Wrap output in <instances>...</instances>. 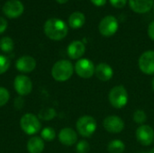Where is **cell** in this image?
I'll use <instances>...</instances> for the list:
<instances>
[{
  "mask_svg": "<svg viewBox=\"0 0 154 153\" xmlns=\"http://www.w3.org/2000/svg\"><path fill=\"white\" fill-rule=\"evenodd\" d=\"M43 29L46 36L53 41H60L64 39L69 32L66 23L59 18L48 19L44 23Z\"/></svg>",
  "mask_w": 154,
  "mask_h": 153,
  "instance_id": "1",
  "label": "cell"
},
{
  "mask_svg": "<svg viewBox=\"0 0 154 153\" xmlns=\"http://www.w3.org/2000/svg\"><path fill=\"white\" fill-rule=\"evenodd\" d=\"M74 72V66L68 60H58L51 69V76L58 82H65L69 80Z\"/></svg>",
  "mask_w": 154,
  "mask_h": 153,
  "instance_id": "2",
  "label": "cell"
},
{
  "mask_svg": "<svg viewBox=\"0 0 154 153\" xmlns=\"http://www.w3.org/2000/svg\"><path fill=\"white\" fill-rule=\"evenodd\" d=\"M108 101L110 105L116 109L125 107L128 102V92L126 88L122 85L115 86L109 91Z\"/></svg>",
  "mask_w": 154,
  "mask_h": 153,
  "instance_id": "3",
  "label": "cell"
},
{
  "mask_svg": "<svg viewBox=\"0 0 154 153\" xmlns=\"http://www.w3.org/2000/svg\"><path fill=\"white\" fill-rule=\"evenodd\" d=\"M76 128L78 133L85 138H88L92 136L97 128V124L96 119L91 115H83L79 118L76 124Z\"/></svg>",
  "mask_w": 154,
  "mask_h": 153,
  "instance_id": "4",
  "label": "cell"
},
{
  "mask_svg": "<svg viewBox=\"0 0 154 153\" xmlns=\"http://www.w3.org/2000/svg\"><path fill=\"white\" fill-rule=\"evenodd\" d=\"M20 126L22 130L28 135H33L37 133L42 128L39 118L33 114L23 115L20 120Z\"/></svg>",
  "mask_w": 154,
  "mask_h": 153,
  "instance_id": "5",
  "label": "cell"
},
{
  "mask_svg": "<svg viewBox=\"0 0 154 153\" xmlns=\"http://www.w3.org/2000/svg\"><path fill=\"white\" fill-rule=\"evenodd\" d=\"M96 66L88 59H79L74 67L77 75L82 78H89L95 75Z\"/></svg>",
  "mask_w": 154,
  "mask_h": 153,
  "instance_id": "6",
  "label": "cell"
},
{
  "mask_svg": "<svg viewBox=\"0 0 154 153\" xmlns=\"http://www.w3.org/2000/svg\"><path fill=\"white\" fill-rule=\"evenodd\" d=\"M99 32L105 37L113 36L118 30L117 19L113 15H106L104 17L98 25Z\"/></svg>",
  "mask_w": 154,
  "mask_h": 153,
  "instance_id": "7",
  "label": "cell"
},
{
  "mask_svg": "<svg viewBox=\"0 0 154 153\" xmlns=\"http://www.w3.org/2000/svg\"><path fill=\"white\" fill-rule=\"evenodd\" d=\"M103 126L107 133H120L125 129V122L118 115H108L103 121Z\"/></svg>",
  "mask_w": 154,
  "mask_h": 153,
  "instance_id": "8",
  "label": "cell"
},
{
  "mask_svg": "<svg viewBox=\"0 0 154 153\" xmlns=\"http://www.w3.org/2000/svg\"><path fill=\"white\" fill-rule=\"evenodd\" d=\"M140 70L145 75H154V50L144 51L138 60Z\"/></svg>",
  "mask_w": 154,
  "mask_h": 153,
  "instance_id": "9",
  "label": "cell"
},
{
  "mask_svg": "<svg viewBox=\"0 0 154 153\" xmlns=\"http://www.w3.org/2000/svg\"><path fill=\"white\" fill-rule=\"evenodd\" d=\"M137 142L143 146H150L154 142V130L147 124L140 125L135 133Z\"/></svg>",
  "mask_w": 154,
  "mask_h": 153,
  "instance_id": "10",
  "label": "cell"
},
{
  "mask_svg": "<svg viewBox=\"0 0 154 153\" xmlns=\"http://www.w3.org/2000/svg\"><path fill=\"white\" fill-rule=\"evenodd\" d=\"M14 87L18 95L23 96H27L32 92V83L27 76L18 75L14 80Z\"/></svg>",
  "mask_w": 154,
  "mask_h": 153,
  "instance_id": "11",
  "label": "cell"
},
{
  "mask_svg": "<svg viewBox=\"0 0 154 153\" xmlns=\"http://www.w3.org/2000/svg\"><path fill=\"white\" fill-rule=\"evenodd\" d=\"M24 7L19 0H8L3 6V13L8 18H17L23 13Z\"/></svg>",
  "mask_w": 154,
  "mask_h": 153,
  "instance_id": "12",
  "label": "cell"
},
{
  "mask_svg": "<svg viewBox=\"0 0 154 153\" xmlns=\"http://www.w3.org/2000/svg\"><path fill=\"white\" fill-rule=\"evenodd\" d=\"M95 75L100 81L107 82L113 78L114 69L109 64L106 62H101L96 66Z\"/></svg>",
  "mask_w": 154,
  "mask_h": 153,
  "instance_id": "13",
  "label": "cell"
},
{
  "mask_svg": "<svg viewBox=\"0 0 154 153\" xmlns=\"http://www.w3.org/2000/svg\"><path fill=\"white\" fill-rule=\"evenodd\" d=\"M15 67L18 71L23 73H29L34 70L36 68V60L28 55L19 58L15 63Z\"/></svg>",
  "mask_w": 154,
  "mask_h": 153,
  "instance_id": "14",
  "label": "cell"
},
{
  "mask_svg": "<svg viewBox=\"0 0 154 153\" xmlns=\"http://www.w3.org/2000/svg\"><path fill=\"white\" fill-rule=\"evenodd\" d=\"M59 141L65 146H72L78 141V134L72 128H63L59 133Z\"/></svg>",
  "mask_w": 154,
  "mask_h": 153,
  "instance_id": "15",
  "label": "cell"
},
{
  "mask_svg": "<svg viewBox=\"0 0 154 153\" xmlns=\"http://www.w3.org/2000/svg\"><path fill=\"white\" fill-rule=\"evenodd\" d=\"M86 47L85 44L80 41H72L67 49V52L69 57L71 60H79L85 53Z\"/></svg>",
  "mask_w": 154,
  "mask_h": 153,
  "instance_id": "16",
  "label": "cell"
},
{
  "mask_svg": "<svg viewBox=\"0 0 154 153\" xmlns=\"http://www.w3.org/2000/svg\"><path fill=\"white\" fill-rule=\"evenodd\" d=\"M154 0H129L131 9L137 14H145L153 6Z\"/></svg>",
  "mask_w": 154,
  "mask_h": 153,
  "instance_id": "17",
  "label": "cell"
},
{
  "mask_svg": "<svg viewBox=\"0 0 154 153\" xmlns=\"http://www.w3.org/2000/svg\"><path fill=\"white\" fill-rule=\"evenodd\" d=\"M27 150L30 153H42L44 150V142L42 138L34 136L29 139Z\"/></svg>",
  "mask_w": 154,
  "mask_h": 153,
  "instance_id": "18",
  "label": "cell"
},
{
  "mask_svg": "<svg viewBox=\"0 0 154 153\" xmlns=\"http://www.w3.org/2000/svg\"><path fill=\"white\" fill-rule=\"evenodd\" d=\"M86 21V17L84 14L81 12H74L69 17V25L72 29H79L81 28Z\"/></svg>",
  "mask_w": 154,
  "mask_h": 153,
  "instance_id": "19",
  "label": "cell"
},
{
  "mask_svg": "<svg viewBox=\"0 0 154 153\" xmlns=\"http://www.w3.org/2000/svg\"><path fill=\"white\" fill-rule=\"evenodd\" d=\"M125 150V145L121 140H113L107 145L109 153H123Z\"/></svg>",
  "mask_w": 154,
  "mask_h": 153,
  "instance_id": "20",
  "label": "cell"
},
{
  "mask_svg": "<svg viewBox=\"0 0 154 153\" xmlns=\"http://www.w3.org/2000/svg\"><path fill=\"white\" fill-rule=\"evenodd\" d=\"M0 49L4 52H11L14 49V41L10 37H3L0 40Z\"/></svg>",
  "mask_w": 154,
  "mask_h": 153,
  "instance_id": "21",
  "label": "cell"
},
{
  "mask_svg": "<svg viewBox=\"0 0 154 153\" xmlns=\"http://www.w3.org/2000/svg\"><path fill=\"white\" fill-rule=\"evenodd\" d=\"M39 118L44 121L52 120L56 116V111L54 108H44L39 112Z\"/></svg>",
  "mask_w": 154,
  "mask_h": 153,
  "instance_id": "22",
  "label": "cell"
},
{
  "mask_svg": "<svg viewBox=\"0 0 154 153\" xmlns=\"http://www.w3.org/2000/svg\"><path fill=\"white\" fill-rule=\"evenodd\" d=\"M133 119H134V121L137 124L143 125V124H144L145 122L147 121V115H146V113H145L143 110L138 109V110H136V111L134 113V115H133Z\"/></svg>",
  "mask_w": 154,
  "mask_h": 153,
  "instance_id": "23",
  "label": "cell"
},
{
  "mask_svg": "<svg viewBox=\"0 0 154 153\" xmlns=\"http://www.w3.org/2000/svg\"><path fill=\"white\" fill-rule=\"evenodd\" d=\"M41 135H42V140L47 141V142H51L56 137V132L52 127H45L42 129Z\"/></svg>",
  "mask_w": 154,
  "mask_h": 153,
  "instance_id": "24",
  "label": "cell"
},
{
  "mask_svg": "<svg viewBox=\"0 0 154 153\" xmlns=\"http://www.w3.org/2000/svg\"><path fill=\"white\" fill-rule=\"evenodd\" d=\"M76 151L78 153H88L90 151L89 143L85 140L79 141L76 145Z\"/></svg>",
  "mask_w": 154,
  "mask_h": 153,
  "instance_id": "25",
  "label": "cell"
},
{
  "mask_svg": "<svg viewBox=\"0 0 154 153\" xmlns=\"http://www.w3.org/2000/svg\"><path fill=\"white\" fill-rule=\"evenodd\" d=\"M10 67V60L7 57L0 55V75L7 71Z\"/></svg>",
  "mask_w": 154,
  "mask_h": 153,
  "instance_id": "26",
  "label": "cell"
},
{
  "mask_svg": "<svg viewBox=\"0 0 154 153\" xmlns=\"http://www.w3.org/2000/svg\"><path fill=\"white\" fill-rule=\"evenodd\" d=\"M9 98H10L9 91L5 87H0V106H5L9 101Z\"/></svg>",
  "mask_w": 154,
  "mask_h": 153,
  "instance_id": "27",
  "label": "cell"
},
{
  "mask_svg": "<svg viewBox=\"0 0 154 153\" xmlns=\"http://www.w3.org/2000/svg\"><path fill=\"white\" fill-rule=\"evenodd\" d=\"M111 5L116 8H123L125 5L127 0H109Z\"/></svg>",
  "mask_w": 154,
  "mask_h": 153,
  "instance_id": "28",
  "label": "cell"
},
{
  "mask_svg": "<svg viewBox=\"0 0 154 153\" xmlns=\"http://www.w3.org/2000/svg\"><path fill=\"white\" fill-rule=\"evenodd\" d=\"M7 21L4 17H0V34L5 32L7 28Z\"/></svg>",
  "mask_w": 154,
  "mask_h": 153,
  "instance_id": "29",
  "label": "cell"
},
{
  "mask_svg": "<svg viewBox=\"0 0 154 153\" xmlns=\"http://www.w3.org/2000/svg\"><path fill=\"white\" fill-rule=\"evenodd\" d=\"M148 35L152 41H154V21H152L148 26Z\"/></svg>",
  "mask_w": 154,
  "mask_h": 153,
  "instance_id": "30",
  "label": "cell"
},
{
  "mask_svg": "<svg viewBox=\"0 0 154 153\" xmlns=\"http://www.w3.org/2000/svg\"><path fill=\"white\" fill-rule=\"evenodd\" d=\"M91 2L94 4V5L96 6H103L106 5V0H91Z\"/></svg>",
  "mask_w": 154,
  "mask_h": 153,
  "instance_id": "31",
  "label": "cell"
},
{
  "mask_svg": "<svg viewBox=\"0 0 154 153\" xmlns=\"http://www.w3.org/2000/svg\"><path fill=\"white\" fill-rule=\"evenodd\" d=\"M58 3H60V4H65V3H67L69 0H56Z\"/></svg>",
  "mask_w": 154,
  "mask_h": 153,
  "instance_id": "32",
  "label": "cell"
},
{
  "mask_svg": "<svg viewBox=\"0 0 154 153\" xmlns=\"http://www.w3.org/2000/svg\"><path fill=\"white\" fill-rule=\"evenodd\" d=\"M152 89H153L154 91V78L153 79H152Z\"/></svg>",
  "mask_w": 154,
  "mask_h": 153,
  "instance_id": "33",
  "label": "cell"
},
{
  "mask_svg": "<svg viewBox=\"0 0 154 153\" xmlns=\"http://www.w3.org/2000/svg\"><path fill=\"white\" fill-rule=\"evenodd\" d=\"M148 153H154V148H153V149H152V150H151L150 151H148Z\"/></svg>",
  "mask_w": 154,
  "mask_h": 153,
  "instance_id": "34",
  "label": "cell"
},
{
  "mask_svg": "<svg viewBox=\"0 0 154 153\" xmlns=\"http://www.w3.org/2000/svg\"><path fill=\"white\" fill-rule=\"evenodd\" d=\"M152 8H153V12H154V3H153V6H152Z\"/></svg>",
  "mask_w": 154,
  "mask_h": 153,
  "instance_id": "35",
  "label": "cell"
},
{
  "mask_svg": "<svg viewBox=\"0 0 154 153\" xmlns=\"http://www.w3.org/2000/svg\"><path fill=\"white\" fill-rule=\"evenodd\" d=\"M142 153H148V152H146V151H143V152H142Z\"/></svg>",
  "mask_w": 154,
  "mask_h": 153,
  "instance_id": "36",
  "label": "cell"
}]
</instances>
